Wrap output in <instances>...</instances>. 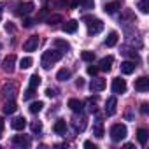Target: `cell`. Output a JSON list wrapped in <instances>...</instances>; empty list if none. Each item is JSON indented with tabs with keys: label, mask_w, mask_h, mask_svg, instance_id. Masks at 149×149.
Instances as JSON below:
<instances>
[{
	"label": "cell",
	"mask_w": 149,
	"mask_h": 149,
	"mask_svg": "<svg viewBox=\"0 0 149 149\" xmlns=\"http://www.w3.org/2000/svg\"><path fill=\"white\" fill-rule=\"evenodd\" d=\"M61 51H58V49H47V51H44V54H42V58H40V65H42V68H51L60 58H61Z\"/></svg>",
	"instance_id": "6da1fadb"
},
{
	"label": "cell",
	"mask_w": 149,
	"mask_h": 149,
	"mask_svg": "<svg viewBox=\"0 0 149 149\" xmlns=\"http://www.w3.org/2000/svg\"><path fill=\"white\" fill-rule=\"evenodd\" d=\"M126 135H128V130H126V126H125V125L116 123V125H112V126H111V139H112L114 142H121Z\"/></svg>",
	"instance_id": "7a4b0ae2"
},
{
	"label": "cell",
	"mask_w": 149,
	"mask_h": 149,
	"mask_svg": "<svg viewBox=\"0 0 149 149\" xmlns=\"http://www.w3.org/2000/svg\"><path fill=\"white\" fill-rule=\"evenodd\" d=\"M39 84H40V76H37V74H33V76L30 77V83H28V88H26V91H25L23 98H25V100L32 98V97L35 95L37 88H39Z\"/></svg>",
	"instance_id": "3957f363"
},
{
	"label": "cell",
	"mask_w": 149,
	"mask_h": 149,
	"mask_svg": "<svg viewBox=\"0 0 149 149\" xmlns=\"http://www.w3.org/2000/svg\"><path fill=\"white\" fill-rule=\"evenodd\" d=\"M84 19L88 21L86 25H88V33L90 35H97V33H100L104 30V21L102 19H97V18L95 19L93 18H84Z\"/></svg>",
	"instance_id": "277c9868"
},
{
	"label": "cell",
	"mask_w": 149,
	"mask_h": 149,
	"mask_svg": "<svg viewBox=\"0 0 149 149\" xmlns=\"http://www.w3.org/2000/svg\"><path fill=\"white\" fill-rule=\"evenodd\" d=\"M37 46H39V37H37V35H32V37H28V39L25 40L23 49L28 51V53H32V51H37Z\"/></svg>",
	"instance_id": "5b68a950"
},
{
	"label": "cell",
	"mask_w": 149,
	"mask_h": 149,
	"mask_svg": "<svg viewBox=\"0 0 149 149\" xmlns=\"http://www.w3.org/2000/svg\"><path fill=\"white\" fill-rule=\"evenodd\" d=\"M112 91H114V93H118V95L125 93V91H126V81H125V79H121V77L112 79Z\"/></svg>",
	"instance_id": "8992f818"
},
{
	"label": "cell",
	"mask_w": 149,
	"mask_h": 149,
	"mask_svg": "<svg viewBox=\"0 0 149 149\" xmlns=\"http://www.w3.org/2000/svg\"><path fill=\"white\" fill-rule=\"evenodd\" d=\"M33 9H35L33 2H25V4H19V6H18L16 14H18V16H26V14H30Z\"/></svg>",
	"instance_id": "52a82bcc"
},
{
	"label": "cell",
	"mask_w": 149,
	"mask_h": 149,
	"mask_svg": "<svg viewBox=\"0 0 149 149\" xmlns=\"http://www.w3.org/2000/svg\"><path fill=\"white\" fill-rule=\"evenodd\" d=\"M90 90H91L93 93H100V91H104V90H105V79H102V77H95V79L91 81V84H90Z\"/></svg>",
	"instance_id": "ba28073f"
},
{
	"label": "cell",
	"mask_w": 149,
	"mask_h": 149,
	"mask_svg": "<svg viewBox=\"0 0 149 149\" xmlns=\"http://www.w3.org/2000/svg\"><path fill=\"white\" fill-rule=\"evenodd\" d=\"M116 111H118V100H116V97L107 98V102H105V114L107 116H114Z\"/></svg>",
	"instance_id": "9c48e42d"
},
{
	"label": "cell",
	"mask_w": 149,
	"mask_h": 149,
	"mask_svg": "<svg viewBox=\"0 0 149 149\" xmlns=\"http://www.w3.org/2000/svg\"><path fill=\"white\" fill-rule=\"evenodd\" d=\"M14 63H16V56H14V54H9V56L4 58L2 68H4L6 72H13V70H14Z\"/></svg>",
	"instance_id": "30bf717a"
},
{
	"label": "cell",
	"mask_w": 149,
	"mask_h": 149,
	"mask_svg": "<svg viewBox=\"0 0 149 149\" xmlns=\"http://www.w3.org/2000/svg\"><path fill=\"white\" fill-rule=\"evenodd\" d=\"M135 90L137 91H147L149 90V79L146 77V76H142V77H139V79H135Z\"/></svg>",
	"instance_id": "8fae6325"
},
{
	"label": "cell",
	"mask_w": 149,
	"mask_h": 149,
	"mask_svg": "<svg viewBox=\"0 0 149 149\" xmlns=\"http://www.w3.org/2000/svg\"><path fill=\"white\" fill-rule=\"evenodd\" d=\"M135 61H132V60H126V61H123L121 63V72L123 74H126V76H130V74H133L135 72Z\"/></svg>",
	"instance_id": "7c38bea8"
},
{
	"label": "cell",
	"mask_w": 149,
	"mask_h": 149,
	"mask_svg": "<svg viewBox=\"0 0 149 149\" xmlns=\"http://www.w3.org/2000/svg\"><path fill=\"white\" fill-rule=\"evenodd\" d=\"M11 126H13V130H25V126H26V119L23 118V116H18V118H14L13 121H11Z\"/></svg>",
	"instance_id": "4fadbf2b"
},
{
	"label": "cell",
	"mask_w": 149,
	"mask_h": 149,
	"mask_svg": "<svg viewBox=\"0 0 149 149\" xmlns=\"http://www.w3.org/2000/svg\"><path fill=\"white\" fill-rule=\"evenodd\" d=\"M112 63H114V58L112 56H105V58H102L100 60V70H105V72H109L111 68H112Z\"/></svg>",
	"instance_id": "5bb4252c"
},
{
	"label": "cell",
	"mask_w": 149,
	"mask_h": 149,
	"mask_svg": "<svg viewBox=\"0 0 149 149\" xmlns=\"http://www.w3.org/2000/svg\"><path fill=\"white\" fill-rule=\"evenodd\" d=\"M13 144H14V146H19V147H28V146H30V139L25 137V135H16V137L13 139Z\"/></svg>",
	"instance_id": "9a60e30c"
},
{
	"label": "cell",
	"mask_w": 149,
	"mask_h": 149,
	"mask_svg": "<svg viewBox=\"0 0 149 149\" xmlns=\"http://www.w3.org/2000/svg\"><path fill=\"white\" fill-rule=\"evenodd\" d=\"M70 76H72L70 68H60V70L56 72V79H58L60 83H63V81H68V79H70Z\"/></svg>",
	"instance_id": "2e32d148"
},
{
	"label": "cell",
	"mask_w": 149,
	"mask_h": 149,
	"mask_svg": "<svg viewBox=\"0 0 149 149\" xmlns=\"http://www.w3.org/2000/svg\"><path fill=\"white\" fill-rule=\"evenodd\" d=\"M53 130H54V133H58V135H65V132H67V123H65L63 119H58V121L53 125Z\"/></svg>",
	"instance_id": "e0dca14e"
},
{
	"label": "cell",
	"mask_w": 149,
	"mask_h": 149,
	"mask_svg": "<svg viewBox=\"0 0 149 149\" xmlns=\"http://www.w3.org/2000/svg\"><path fill=\"white\" fill-rule=\"evenodd\" d=\"M68 107H70V111H74V112H83V102L77 100V98H70V100H68Z\"/></svg>",
	"instance_id": "ac0fdd59"
},
{
	"label": "cell",
	"mask_w": 149,
	"mask_h": 149,
	"mask_svg": "<svg viewBox=\"0 0 149 149\" xmlns=\"http://www.w3.org/2000/svg\"><path fill=\"white\" fill-rule=\"evenodd\" d=\"M77 26H79V23H77L76 19H70V21H67V23L63 25V32L74 33V32H77Z\"/></svg>",
	"instance_id": "d6986e66"
},
{
	"label": "cell",
	"mask_w": 149,
	"mask_h": 149,
	"mask_svg": "<svg viewBox=\"0 0 149 149\" xmlns=\"http://www.w3.org/2000/svg\"><path fill=\"white\" fill-rule=\"evenodd\" d=\"M118 39H119L118 32H111V33L107 35V39H105V46H107V47H112V46H116V44H118Z\"/></svg>",
	"instance_id": "ffe728a7"
},
{
	"label": "cell",
	"mask_w": 149,
	"mask_h": 149,
	"mask_svg": "<svg viewBox=\"0 0 149 149\" xmlns=\"http://www.w3.org/2000/svg\"><path fill=\"white\" fill-rule=\"evenodd\" d=\"M137 140L140 146H146L147 144V130L146 128H139L137 130Z\"/></svg>",
	"instance_id": "44dd1931"
},
{
	"label": "cell",
	"mask_w": 149,
	"mask_h": 149,
	"mask_svg": "<svg viewBox=\"0 0 149 149\" xmlns=\"http://www.w3.org/2000/svg\"><path fill=\"white\" fill-rule=\"evenodd\" d=\"M119 7H121V6H119V2H109V4H105L104 11H105L107 14H116Z\"/></svg>",
	"instance_id": "7402d4cb"
},
{
	"label": "cell",
	"mask_w": 149,
	"mask_h": 149,
	"mask_svg": "<svg viewBox=\"0 0 149 149\" xmlns=\"http://www.w3.org/2000/svg\"><path fill=\"white\" fill-rule=\"evenodd\" d=\"M54 47H58V49H61V53L63 51H68L70 49V44L67 42V40H63V39H54Z\"/></svg>",
	"instance_id": "603a6c76"
},
{
	"label": "cell",
	"mask_w": 149,
	"mask_h": 149,
	"mask_svg": "<svg viewBox=\"0 0 149 149\" xmlns=\"http://www.w3.org/2000/svg\"><path fill=\"white\" fill-rule=\"evenodd\" d=\"M42 107H44V102L37 100V102H32L28 109H30V112H32V114H37V112H40V111H42Z\"/></svg>",
	"instance_id": "cb8c5ba5"
},
{
	"label": "cell",
	"mask_w": 149,
	"mask_h": 149,
	"mask_svg": "<svg viewBox=\"0 0 149 149\" xmlns=\"http://www.w3.org/2000/svg\"><path fill=\"white\" fill-rule=\"evenodd\" d=\"M33 65V60L30 58V56H25V58H21V61H19V68L21 70H26V68H30Z\"/></svg>",
	"instance_id": "d4e9b609"
},
{
	"label": "cell",
	"mask_w": 149,
	"mask_h": 149,
	"mask_svg": "<svg viewBox=\"0 0 149 149\" xmlns=\"http://www.w3.org/2000/svg\"><path fill=\"white\" fill-rule=\"evenodd\" d=\"M16 109H18V107H16V104H14L13 100H11V102H6V105H4V112H6V114H14Z\"/></svg>",
	"instance_id": "484cf974"
},
{
	"label": "cell",
	"mask_w": 149,
	"mask_h": 149,
	"mask_svg": "<svg viewBox=\"0 0 149 149\" xmlns=\"http://www.w3.org/2000/svg\"><path fill=\"white\" fill-rule=\"evenodd\" d=\"M137 7L140 9L142 14H147L149 13V0H140V2L137 4Z\"/></svg>",
	"instance_id": "4316f807"
},
{
	"label": "cell",
	"mask_w": 149,
	"mask_h": 149,
	"mask_svg": "<svg viewBox=\"0 0 149 149\" xmlns=\"http://www.w3.org/2000/svg\"><path fill=\"white\" fill-rule=\"evenodd\" d=\"M74 128H76V130H79V132H83V130L86 128V118L76 119V121H74Z\"/></svg>",
	"instance_id": "83f0119b"
},
{
	"label": "cell",
	"mask_w": 149,
	"mask_h": 149,
	"mask_svg": "<svg viewBox=\"0 0 149 149\" xmlns=\"http://www.w3.org/2000/svg\"><path fill=\"white\" fill-rule=\"evenodd\" d=\"M81 58H83L84 61H93V60H95V53H93V51H83V53H81Z\"/></svg>",
	"instance_id": "f1b7e54d"
},
{
	"label": "cell",
	"mask_w": 149,
	"mask_h": 149,
	"mask_svg": "<svg viewBox=\"0 0 149 149\" xmlns=\"http://www.w3.org/2000/svg\"><path fill=\"white\" fill-rule=\"evenodd\" d=\"M60 21H61V16H60V14H53V16L47 18V25H56V23H60Z\"/></svg>",
	"instance_id": "f546056e"
},
{
	"label": "cell",
	"mask_w": 149,
	"mask_h": 149,
	"mask_svg": "<svg viewBox=\"0 0 149 149\" xmlns=\"http://www.w3.org/2000/svg\"><path fill=\"white\" fill-rule=\"evenodd\" d=\"M93 133H95V137L102 139V137H104V128H102V125H97V126H93Z\"/></svg>",
	"instance_id": "4dcf8cb0"
},
{
	"label": "cell",
	"mask_w": 149,
	"mask_h": 149,
	"mask_svg": "<svg viewBox=\"0 0 149 149\" xmlns=\"http://www.w3.org/2000/svg\"><path fill=\"white\" fill-rule=\"evenodd\" d=\"M33 23H35V21H33V19H30V18H25V19H23V26H25V28H32V26H33Z\"/></svg>",
	"instance_id": "1f68e13d"
},
{
	"label": "cell",
	"mask_w": 149,
	"mask_h": 149,
	"mask_svg": "<svg viewBox=\"0 0 149 149\" xmlns=\"http://www.w3.org/2000/svg\"><path fill=\"white\" fill-rule=\"evenodd\" d=\"M40 130H42V125H40L39 121L32 123V132H40Z\"/></svg>",
	"instance_id": "d6a6232c"
},
{
	"label": "cell",
	"mask_w": 149,
	"mask_h": 149,
	"mask_svg": "<svg viewBox=\"0 0 149 149\" xmlns=\"http://www.w3.org/2000/svg\"><path fill=\"white\" fill-rule=\"evenodd\" d=\"M97 72H98V67H93V65L88 67V74H90V76H97Z\"/></svg>",
	"instance_id": "836d02e7"
},
{
	"label": "cell",
	"mask_w": 149,
	"mask_h": 149,
	"mask_svg": "<svg viewBox=\"0 0 149 149\" xmlns=\"http://www.w3.org/2000/svg\"><path fill=\"white\" fill-rule=\"evenodd\" d=\"M125 54H128L130 58H133V60H139V56H137V53L135 51H130V49H126V51H123Z\"/></svg>",
	"instance_id": "e575fe53"
},
{
	"label": "cell",
	"mask_w": 149,
	"mask_h": 149,
	"mask_svg": "<svg viewBox=\"0 0 149 149\" xmlns=\"http://www.w3.org/2000/svg\"><path fill=\"white\" fill-rule=\"evenodd\" d=\"M93 6H95L93 0H84V7H86V9H93Z\"/></svg>",
	"instance_id": "d590c367"
},
{
	"label": "cell",
	"mask_w": 149,
	"mask_h": 149,
	"mask_svg": "<svg viewBox=\"0 0 149 149\" xmlns=\"http://www.w3.org/2000/svg\"><path fill=\"white\" fill-rule=\"evenodd\" d=\"M76 86H77V88H83V86H84V79H83V77H79V79L76 81Z\"/></svg>",
	"instance_id": "8d00e7d4"
},
{
	"label": "cell",
	"mask_w": 149,
	"mask_h": 149,
	"mask_svg": "<svg viewBox=\"0 0 149 149\" xmlns=\"http://www.w3.org/2000/svg\"><path fill=\"white\" fill-rule=\"evenodd\" d=\"M46 95H47V97L51 98V97H54L56 93H54V90H53V88H47V90H46Z\"/></svg>",
	"instance_id": "74e56055"
},
{
	"label": "cell",
	"mask_w": 149,
	"mask_h": 149,
	"mask_svg": "<svg viewBox=\"0 0 149 149\" xmlns=\"http://www.w3.org/2000/svg\"><path fill=\"white\" fill-rule=\"evenodd\" d=\"M140 111H142V114H147V111H149V109H147V104H142V105H140Z\"/></svg>",
	"instance_id": "f35d334b"
},
{
	"label": "cell",
	"mask_w": 149,
	"mask_h": 149,
	"mask_svg": "<svg viewBox=\"0 0 149 149\" xmlns=\"http://www.w3.org/2000/svg\"><path fill=\"white\" fill-rule=\"evenodd\" d=\"M84 147H90V149L93 147V149H95V144H93L91 140H86V142H84Z\"/></svg>",
	"instance_id": "ab89813d"
},
{
	"label": "cell",
	"mask_w": 149,
	"mask_h": 149,
	"mask_svg": "<svg viewBox=\"0 0 149 149\" xmlns=\"http://www.w3.org/2000/svg\"><path fill=\"white\" fill-rule=\"evenodd\" d=\"M4 132V119H0V133Z\"/></svg>",
	"instance_id": "60d3db41"
},
{
	"label": "cell",
	"mask_w": 149,
	"mask_h": 149,
	"mask_svg": "<svg viewBox=\"0 0 149 149\" xmlns=\"http://www.w3.org/2000/svg\"><path fill=\"white\" fill-rule=\"evenodd\" d=\"M0 49H2V44H0Z\"/></svg>",
	"instance_id": "b9f144b4"
}]
</instances>
